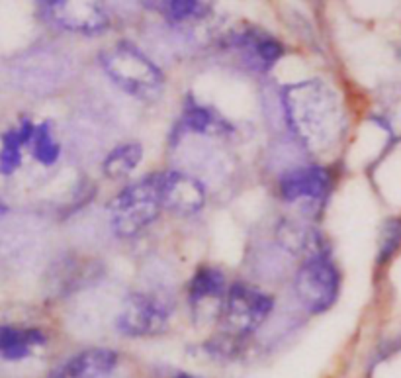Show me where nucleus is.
<instances>
[{"instance_id": "a211bd4d", "label": "nucleus", "mask_w": 401, "mask_h": 378, "mask_svg": "<svg viewBox=\"0 0 401 378\" xmlns=\"http://www.w3.org/2000/svg\"><path fill=\"white\" fill-rule=\"evenodd\" d=\"M237 46L252 51V56L257 57V61L262 67L274 65L284 56L282 43L276 38H272V36H268V33H257V36L255 33H245L237 40Z\"/></svg>"}, {"instance_id": "9b49d317", "label": "nucleus", "mask_w": 401, "mask_h": 378, "mask_svg": "<svg viewBox=\"0 0 401 378\" xmlns=\"http://www.w3.org/2000/svg\"><path fill=\"white\" fill-rule=\"evenodd\" d=\"M228 296L225 276L220 268L200 267L188 283V302L194 315H205L208 310L221 314Z\"/></svg>"}, {"instance_id": "f8f14e48", "label": "nucleus", "mask_w": 401, "mask_h": 378, "mask_svg": "<svg viewBox=\"0 0 401 378\" xmlns=\"http://www.w3.org/2000/svg\"><path fill=\"white\" fill-rule=\"evenodd\" d=\"M278 243L292 253L294 257H315V255H327V245L323 241L321 233L311 226H304L299 221L282 220L276 228Z\"/></svg>"}, {"instance_id": "4468645a", "label": "nucleus", "mask_w": 401, "mask_h": 378, "mask_svg": "<svg viewBox=\"0 0 401 378\" xmlns=\"http://www.w3.org/2000/svg\"><path fill=\"white\" fill-rule=\"evenodd\" d=\"M36 124L32 120H20V124L6 130L0 137V174L10 177L16 173L18 167L22 165V153L30 147Z\"/></svg>"}, {"instance_id": "20e7f679", "label": "nucleus", "mask_w": 401, "mask_h": 378, "mask_svg": "<svg viewBox=\"0 0 401 378\" xmlns=\"http://www.w3.org/2000/svg\"><path fill=\"white\" fill-rule=\"evenodd\" d=\"M294 292L311 314H323L335 306L341 294V273L329 255H315L301 263L294 278Z\"/></svg>"}, {"instance_id": "412c9836", "label": "nucleus", "mask_w": 401, "mask_h": 378, "mask_svg": "<svg viewBox=\"0 0 401 378\" xmlns=\"http://www.w3.org/2000/svg\"><path fill=\"white\" fill-rule=\"evenodd\" d=\"M176 378H198L194 374H188V372H181V374H176Z\"/></svg>"}, {"instance_id": "423d86ee", "label": "nucleus", "mask_w": 401, "mask_h": 378, "mask_svg": "<svg viewBox=\"0 0 401 378\" xmlns=\"http://www.w3.org/2000/svg\"><path fill=\"white\" fill-rule=\"evenodd\" d=\"M171 308L149 292H132L116 315V330L126 337H151L166 330Z\"/></svg>"}, {"instance_id": "f3484780", "label": "nucleus", "mask_w": 401, "mask_h": 378, "mask_svg": "<svg viewBox=\"0 0 401 378\" xmlns=\"http://www.w3.org/2000/svg\"><path fill=\"white\" fill-rule=\"evenodd\" d=\"M28 149L32 151V157L43 167L55 165L57 161H59V157H61V145L55 140L53 127H51L49 122L36 124V132H33V137Z\"/></svg>"}, {"instance_id": "dca6fc26", "label": "nucleus", "mask_w": 401, "mask_h": 378, "mask_svg": "<svg viewBox=\"0 0 401 378\" xmlns=\"http://www.w3.org/2000/svg\"><path fill=\"white\" fill-rule=\"evenodd\" d=\"M143 159V147L139 143H122L116 145L114 149L104 157L102 161V173L112 181L124 179L127 174H132L141 163Z\"/></svg>"}, {"instance_id": "6e6552de", "label": "nucleus", "mask_w": 401, "mask_h": 378, "mask_svg": "<svg viewBox=\"0 0 401 378\" xmlns=\"http://www.w3.org/2000/svg\"><path fill=\"white\" fill-rule=\"evenodd\" d=\"M159 192L165 210L194 216L205 206V187L200 179L181 171L159 173Z\"/></svg>"}, {"instance_id": "4be33fe9", "label": "nucleus", "mask_w": 401, "mask_h": 378, "mask_svg": "<svg viewBox=\"0 0 401 378\" xmlns=\"http://www.w3.org/2000/svg\"><path fill=\"white\" fill-rule=\"evenodd\" d=\"M0 212H4V208H2V206H0Z\"/></svg>"}, {"instance_id": "39448f33", "label": "nucleus", "mask_w": 401, "mask_h": 378, "mask_svg": "<svg viewBox=\"0 0 401 378\" xmlns=\"http://www.w3.org/2000/svg\"><path fill=\"white\" fill-rule=\"evenodd\" d=\"M274 310V298L268 292L245 283L231 284L223 302L221 317L225 333L231 337H245L259 330Z\"/></svg>"}, {"instance_id": "7ed1b4c3", "label": "nucleus", "mask_w": 401, "mask_h": 378, "mask_svg": "<svg viewBox=\"0 0 401 378\" xmlns=\"http://www.w3.org/2000/svg\"><path fill=\"white\" fill-rule=\"evenodd\" d=\"M163 210L165 208L159 192V173L127 184L108 204L112 229L122 239L139 236L143 229L157 220Z\"/></svg>"}, {"instance_id": "2eb2a0df", "label": "nucleus", "mask_w": 401, "mask_h": 378, "mask_svg": "<svg viewBox=\"0 0 401 378\" xmlns=\"http://www.w3.org/2000/svg\"><path fill=\"white\" fill-rule=\"evenodd\" d=\"M182 127L192 134H213L218 135L221 132H229V126L225 120H221L218 114H213L208 106L200 104L188 96L184 100V112H182Z\"/></svg>"}, {"instance_id": "ddd939ff", "label": "nucleus", "mask_w": 401, "mask_h": 378, "mask_svg": "<svg viewBox=\"0 0 401 378\" xmlns=\"http://www.w3.org/2000/svg\"><path fill=\"white\" fill-rule=\"evenodd\" d=\"M46 343L48 337L38 327L0 325V357L4 361H24Z\"/></svg>"}, {"instance_id": "f03ea898", "label": "nucleus", "mask_w": 401, "mask_h": 378, "mask_svg": "<svg viewBox=\"0 0 401 378\" xmlns=\"http://www.w3.org/2000/svg\"><path fill=\"white\" fill-rule=\"evenodd\" d=\"M104 71L135 100H157L165 88V75L149 57L129 41H118L100 56Z\"/></svg>"}, {"instance_id": "f257e3e1", "label": "nucleus", "mask_w": 401, "mask_h": 378, "mask_svg": "<svg viewBox=\"0 0 401 378\" xmlns=\"http://www.w3.org/2000/svg\"><path fill=\"white\" fill-rule=\"evenodd\" d=\"M284 108L292 130L311 149H329L341 135L343 108L337 95L321 80L286 87Z\"/></svg>"}, {"instance_id": "1a4fd4ad", "label": "nucleus", "mask_w": 401, "mask_h": 378, "mask_svg": "<svg viewBox=\"0 0 401 378\" xmlns=\"http://www.w3.org/2000/svg\"><path fill=\"white\" fill-rule=\"evenodd\" d=\"M333 189V177L319 165H306L284 173L278 181V194L286 202L317 200L321 202L329 196Z\"/></svg>"}, {"instance_id": "aec40b11", "label": "nucleus", "mask_w": 401, "mask_h": 378, "mask_svg": "<svg viewBox=\"0 0 401 378\" xmlns=\"http://www.w3.org/2000/svg\"><path fill=\"white\" fill-rule=\"evenodd\" d=\"M401 247V218H387L380 229V245H378V265H384L392 259Z\"/></svg>"}, {"instance_id": "0eeeda50", "label": "nucleus", "mask_w": 401, "mask_h": 378, "mask_svg": "<svg viewBox=\"0 0 401 378\" xmlns=\"http://www.w3.org/2000/svg\"><path fill=\"white\" fill-rule=\"evenodd\" d=\"M41 12L51 24L65 32L98 36L110 28L106 10L95 2H41Z\"/></svg>"}, {"instance_id": "9d476101", "label": "nucleus", "mask_w": 401, "mask_h": 378, "mask_svg": "<svg viewBox=\"0 0 401 378\" xmlns=\"http://www.w3.org/2000/svg\"><path fill=\"white\" fill-rule=\"evenodd\" d=\"M118 367V353L106 347H90L61 362L48 378H112Z\"/></svg>"}, {"instance_id": "6ab92c4d", "label": "nucleus", "mask_w": 401, "mask_h": 378, "mask_svg": "<svg viewBox=\"0 0 401 378\" xmlns=\"http://www.w3.org/2000/svg\"><path fill=\"white\" fill-rule=\"evenodd\" d=\"M157 10L169 22H186L192 18H202L210 6L194 0H173V2H157Z\"/></svg>"}]
</instances>
